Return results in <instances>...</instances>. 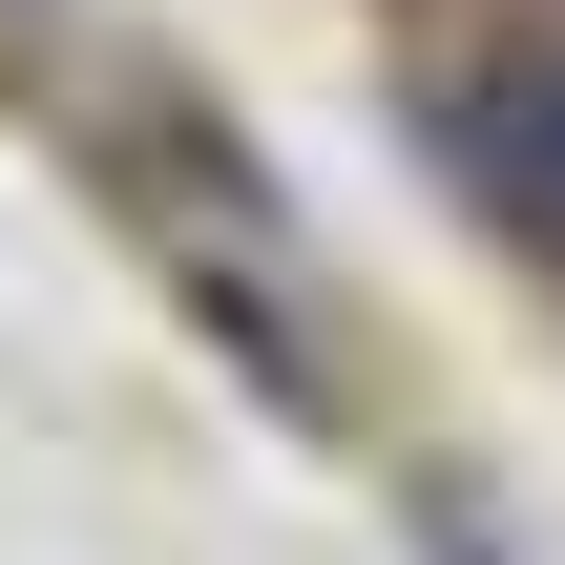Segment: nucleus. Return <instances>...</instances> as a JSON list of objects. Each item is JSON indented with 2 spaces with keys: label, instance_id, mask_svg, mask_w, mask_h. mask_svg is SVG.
I'll return each instance as SVG.
<instances>
[{
  "label": "nucleus",
  "instance_id": "f257e3e1",
  "mask_svg": "<svg viewBox=\"0 0 565 565\" xmlns=\"http://www.w3.org/2000/svg\"><path fill=\"white\" fill-rule=\"evenodd\" d=\"M482 189H503V210L565 252V63H524V84L482 105Z\"/></svg>",
  "mask_w": 565,
  "mask_h": 565
}]
</instances>
